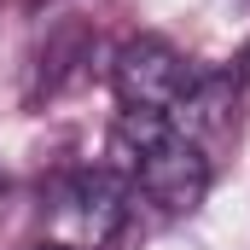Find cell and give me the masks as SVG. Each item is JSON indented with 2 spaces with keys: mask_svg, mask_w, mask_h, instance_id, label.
<instances>
[{
  "mask_svg": "<svg viewBox=\"0 0 250 250\" xmlns=\"http://www.w3.org/2000/svg\"><path fill=\"white\" fill-rule=\"evenodd\" d=\"M111 87H117L123 111H163L169 117L187 99L192 70L163 35H134V41H123V53L111 64Z\"/></svg>",
  "mask_w": 250,
  "mask_h": 250,
  "instance_id": "6da1fadb",
  "label": "cell"
},
{
  "mask_svg": "<svg viewBox=\"0 0 250 250\" xmlns=\"http://www.w3.org/2000/svg\"><path fill=\"white\" fill-rule=\"evenodd\" d=\"M134 187L146 192L163 215H187V209L204 204V192H209V157H204L198 140L169 134L157 151H146L134 163Z\"/></svg>",
  "mask_w": 250,
  "mask_h": 250,
  "instance_id": "7a4b0ae2",
  "label": "cell"
},
{
  "mask_svg": "<svg viewBox=\"0 0 250 250\" xmlns=\"http://www.w3.org/2000/svg\"><path fill=\"white\" fill-rule=\"evenodd\" d=\"M59 209L82 227L87 245H105L117 227H123V209H128V181L117 169H82L70 175L59 192Z\"/></svg>",
  "mask_w": 250,
  "mask_h": 250,
  "instance_id": "3957f363",
  "label": "cell"
},
{
  "mask_svg": "<svg viewBox=\"0 0 250 250\" xmlns=\"http://www.w3.org/2000/svg\"><path fill=\"white\" fill-rule=\"evenodd\" d=\"M233 82H250V47H245V59H239V70H233Z\"/></svg>",
  "mask_w": 250,
  "mask_h": 250,
  "instance_id": "277c9868",
  "label": "cell"
},
{
  "mask_svg": "<svg viewBox=\"0 0 250 250\" xmlns=\"http://www.w3.org/2000/svg\"><path fill=\"white\" fill-rule=\"evenodd\" d=\"M35 250H76V245H35Z\"/></svg>",
  "mask_w": 250,
  "mask_h": 250,
  "instance_id": "5b68a950",
  "label": "cell"
}]
</instances>
